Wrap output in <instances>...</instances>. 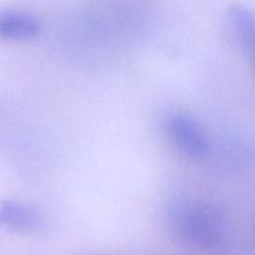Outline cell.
<instances>
[{
    "label": "cell",
    "instance_id": "cell-5",
    "mask_svg": "<svg viewBox=\"0 0 255 255\" xmlns=\"http://www.w3.org/2000/svg\"><path fill=\"white\" fill-rule=\"evenodd\" d=\"M228 21L235 36L244 45L255 46V13L242 5L228 9Z\"/></svg>",
    "mask_w": 255,
    "mask_h": 255
},
{
    "label": "cell",
    "instance_id": "cell-1",
    "mask_svg": "<svg viewBox=\"0 0 255 255\" xmlns=\"http://www.w3.org/2000/svg\"><path fill=\"white\" fill-rule=\"evenodd\" d=\"M170 232L184 244L199 249H213L224 237L223 219L209 203L194 198H176L166 209Z\"/></svg>",
    "mask_w": 255,
    "mask_h": 255
},
{
    "label": "cell",
    "instance_id": "cell-4",
    "mask_svg": "<svg viewBox=\"0 0 255 255\" xmlns=\"http://www.w3.org/2000/svg\"><path fill=\"white\" fill-rule=\"evenodd\" d=\"M41 24L36 16L18 9L0 11V39L11 41H26L40 34Z\"/></svg>",
    "mask_w": 255,
    "mask_h": 255
},
{
    "label": "cell",
    "instance_id": "cell-2",
    "mask_svg": "<svg viewBox=\"0 0 255 255\" xmlns=\"http://www.w3.org/2000/svg\"><path fill=\"white\" fill-rule=\"evenodd\" d=\"M168 134L175 148L191 159H204L209 154V139L195 118L176 114L168 122Z\"/></svg>",
    "mask_w": 255,
    "mask_h": 255
},
{
    "label": "cell",
    "instance_id": "cell-3",
    "mask_svg": "<svg viewBox=\"0 0 255 255\" xmlns=\"http://www.w3.org/2000/svg\"><path fill=\"white\" fill-rule=\"evenodd\" d=\"M44 224L40 213L31 205L18 200L0 203V228L13 232H35Z\"/></svg>",
    "mask_w": 255,
    "mask_h": 255
}]
</instances>
